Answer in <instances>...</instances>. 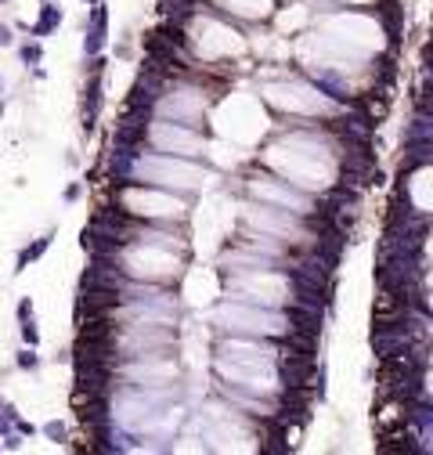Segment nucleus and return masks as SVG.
Listing matches in <instances>:
<instances>
[{
    "label": "nucleus",
    "mask_w": 433,
    "mask_h": 455,
    "mask_svg": "<svg viewBox=\"0 0 433 455\" xmlns=\"http://www.w3.org/2000/svg\"><path fill=\"white\" fill-rule=\"evenodd\" d=\"M152 138H156L159 148H166V152H184V156H192V152L203 148V141H199L195 134L181 130V127H170V123H159L156 130H152Z\"/></svg>",
    "instance_id": "5"
},
{
    "label": "nucleus",
    "mask_w": 433,
    "mask_h": 455,
    "mask_svg": "<svg viewBox=\"0 0 433 455\" xmlns=\"http://www.w3.org/2000/svg\"><path fill=\"white\" fill-rule=\"evenodd\" d=\"M137 174L148 177V181H159V185H181V188H195L203 174L195 166L181 163V159H163V156H152V159H141L137 163Z\"/></svg>",
    "instance_id": "1"
},
{
    "label": "nucleus",
    "mask_w": 433,
    "mask_h": 455,
    "mask_svg": "<svg viewBox=\"0 0 433 455\" xmlns=\"http://www.w3.org/2000/svg\"><path fill=\"white\" fill-rule=\"evenodd\" d=\"M220 4H227L238 14H264L267 11V0H220Z\"/></svg>",
    "instance_id": "6"
},
{
    "label": "nucleus",
    "mask_w": 433,
    "mask_h": 455,
    "mask_svg": "<svg viewBox=\"0 0 433 455\" xmlns=\"http://www.w3.org/2000/svg\"><path fill=\"white\" fill-rule=\"evenodd\" d=\"M220 322H231L235 329H245V332H278V318L271 314H260V311H242V307H227L220 311Z\"/></svg>",
    "instance_id": "4"
},
{
    "label": "nucleus",
    "mask_w": 433,
    "mask_h": 455,
    "mask_svg": "<svg viewBox=\"0 0 433 455\" xmlns=\"http://www.w3.org/2000/svg\"><path fill=\"white\" fill-rule=\"evenodd\" d=\"M148 246L145 249H130L127 253V267L134 275H170V271H177V256L163 246V235H145Z\"/></svg>",
    "instance_id": "2"
},
{
    "label": "nucleus",
    "mask_w": 433,
    "mask_h": 455,
    "mask_svg": "<svg viewBox=\"0 0 433 455\" xmlns=\"http://www.w3.org/2000/svg\"><path fill=\"white\" fill-rule=\"evenodd\" d=\"M127 206L145 217H177L181 214V203L170 199V195H159V192H130Z\"/></svg>",
    "instance_id": "3"
}]
</instances>
